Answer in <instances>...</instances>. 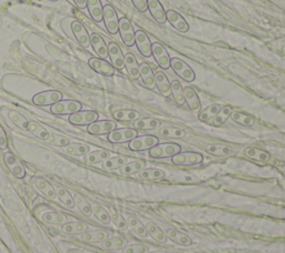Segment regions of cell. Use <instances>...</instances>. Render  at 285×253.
I'll return each instance as SVG.
<instances>
[{
    "label": "cell",
    "mask_w": 285,
    "mask_h": 253,
    "mask_svg": "<svg viewBox=\"0 0 285 253\" xmlns=\"http://www.w3.org/2000/svg\"><path fill=\"white\" fill-rule=\"evenodd\" d=\"M135 45L144 57L148 58L152 56V43H150L147 34L141 29L135 31Z\"/></svg>",
    "instance_id": "obj_15"
},
{
    "label": "cell",
    "mask_w": 285,
    "mask_h": 253,
    "mask_svg": "<svg viewBox=\"0 0 285 253\" xmlns=\"http://www.w3.org/2000/svg\"><path fill=\"white\" fill-rule=\"evenodd\" d=\"M154 77H155L156 87L159 88V90L161 91L162 95L165 96V97H171L172 96L171 82L168 81L165 74L162 73V71H157L154 75Z\"/></svg>",
    "instance_id": "obj_23"
},
{
    "label": "cell",
    "mask_w": 285,
    "mask_h": 253,
    "mask_svg": "<svg viewBox=\"0 0 285 253\" xmlns=\"http://www.w3.org/2000/svg\"><path fill=\"white\" fill-rule=\"evenodd\" d=\"M171 92H172V96L174 97V100H175L179 105H183L185 103L184 89L181 85V82L178 80H173L171 82Z\"/></svg>",
    "instance_id": "obj_39"
},
{
    "label": "cell",
    "mask_w": 285,
    "mask_h": 253,
    "mask_svg": "<svg viewBox=\"0 0 285 253\" xmlns=\"http://www.w3.org/2000/svg\"><path fill=\"white\" fill-rule=\"evenodd\" d=\"M127 244V241L124 238L116 237V238H107L105 241H103V249L105 250H119L125 248Z\"/></svg>",
    "instance_id": "obj_33"
},
{
    "label": "cell",
    "mask_w": 285,
    "mask_h": 253,
    "mask_svg": "<svg viewBox=\"0 0 285 253\" xmlns=\"http://www.w3.org/2000/svg\"><path fill=\"white\" fill-rule=\"evenodd\" d=\"M108 47V57L112 61L113 67L117 70H123L125 68V57L119 46L115 43H109Z\"/></svg>",
    "instance_id": "obj_13"
},
{
    "label": "cell",
    "mask_w": 285,
    "mask_h": 253,
    "mask_svg": "<svg viewBox=\"0 0 285 253\" xmlns=\"http://www.w3.org/2000/svg\"><path fill=\"white\" fill-rule=\"evenodd\" d=\"M107 237H108L107 232H105L103 230H94L85 233L83 237H81V240H83L84 242H88V243H98L106 240Z\"/></svg>",
    "instance_id": "obj_31"
},
{
    "label": "cell",
    "mask_w": 285,
    "mask_h": 253,
    "mask_svg": "<svg viewBox=\"0 0 285 253\" xmlns=\"http://www.w3.org/2000/svg\"><path fill=\"white\" fill-rule=\"evenodd\" d=\"M89 67L94 70V71L104 75V76H113L115 74V68L113 64L105 60L102 58H90L88 61Z\"/></svg>",
    "instance_id": "obj_16"
},
{
    "label": "cell",
    "mask_w": 285,
    "mask_h": 253,
    "mask_svg": "<svg viewBox=\"0 0 285 253\" xmlns=\"http://www.w3.org/2000/svg\"><path fill=\"white\" fill-rule=\"evenodd\" d=\"M133 126L135 129H139V130H153V129H156L161 126V121L153 119V118H145V119L135 120Z\"/></svg>",
    "instance_id": "obj_30"
},
{
    "label": "cell",
    "mask_w": 285,
    "mask_h": 253,
    "mask_svg": "<svg viewBox=\"0 0 285 253\" xmlns=\"http://www.w3.org/2000/svg\"><path fill=\"white\" fill-rule=\"evenodd\" d=\"M135 8L141 11V13H145L148 9V5H147V0H132Z\"/></svg>",
    "instance_id": "obj_56"
},
{
    "label": "cell",
    "mask_w": 285,
    "mask_h": 253,
    "mask_svg": "<svg viewBox=\"0 0 285 253\" xmlns=\"http://www.w3.org/2000/svg\"><path fill=\"white\" fill-rule=\"evenodd\" d=\"M220 104H212L207 107L205 110H203L202 113L199 115V120L201 121H207L209 119H212V118L215 117L218 111L220 110Z\"/></svg>",
    "instance_id": "obj_50"
},
{
    "label": "cell",
    "mask_w": 285,
    "mask_h": 253,
    "mask_svg": "<svg viewBox=\"0 0 285 253\" xmlns=\"http://www.w3.org/2000/svg\"><path fill=\"white\" fill-rule=\"evenodd\" d=\"M98 120V114L92 110L77 111L69 117V122L75 126H89L90 123Z\"/></svg>",
    "instance_id": "obj_7"
},
{
    "label": "cell",
    "mask_w": 285,
    "mask_h": 253,
    "mask_svg": "<svg viewBox=\"0 0 285 253\" xmlns=\"http://www.w3.org/2000/svg\"><path fill=\"white\" fill-rule=\"evenodd\" d=\"M137 137V131L135 129L124 128V129H115L114 131L108 133V141L112 143H124L130 142L133 139Z\"/></svg>",
    "instance_id": "obj_6"
},
{
    "label": "cell",
    "mask_w": 285,
    "mask_h": 253,
    "mask_svg": "<svg viewBox=\"0 0 285 253\" xmlns=\"http://www.w3.org/2000/svg\"><path fill=\"white\" fill-rule=\"evenodd\" d=\"M83 108V104L76 100H60L51 105L50 111L54 115L64 116V115H73L77 111H80Z\"/></svg>",
    "instance_id": "obj_1"
},
{
    "label": "cell",
    "mask_w": 285,
    "mask_h": 253,
    "mask_svg": "<svg viewBox=\"0 0 285 253\" xmlns=\"http://www.w3.org/2000/svg\"><path fill=\"white\" fill-rule=\"evenodd\" d=\"M206 151L208 154L214 155V156H228L232 152V149L228 146H223V144H217V143H212L208 144L206 147Z\"/></svg>",
    "instance_id": "obj_46"
},
{
    "label": "cell",
    "mask_w": 285,
    "mask_h": 253,
    "mask_svg": "<svg viewBox=\"0 0 285 253\" xmlns=\"http://www.w3.org/2000/svg\"><path fill=\"white\" fill-rule=\"evenodd\" d=\"M108 158H110V152L107 150H96L92 152H88V154L85 155L84 157V162L88 164H95L104 162L105 160H107Z\"/></svg>",
    "instance_id": "obj_28"
},
{
    "label": "cell",
    "mask_w": 285,
    "mask_h": 253,
    "mask_svg": "<svg viewBox=\"0 0 285 253\" xmlns=\"http://www.w3.org/2000/svg\"><path fill=\"white\" fill-rule=\"evenodd\" d=\"M103 20L105 22L107 31L112 34H116L118 32V25L119 18L116 10L113 8V6L105 5L103 7Z\"/></svg>",
    "instance_id": "obj_2"
},
{
    "label": "cell",
    "mask_w": 285,
    "mask_h": 253,
    "mask_svg": "<svg viewBox=\"0 0 285 253\" xmlns=\"http://www.w3.org/2000/svg\"><path fill=\"white\" fill-rule=\"evenodd\" d=\"M57 197L59 198L60 201L65 204L67 208L73 209L75 207V199L73 198L71 193L66 189H64V188H59V189L57 190Z\"/></svg>",
    "instance_id": "obj_49"
},
{
    "label": "cell",
    "mask_w": 285,
    "mask_h": 253,
    "mask_svg": "<svg viewBox=\"0 0 285 253\" xmlns=\"http://www.w3.org/2000/svg\"><path fill=\"white\" fill-rule=\"evenodd\" d=\"M87 230V225L83 222H69L61 227V231L66 234H79Z\"/></svg>",
    "instance_id": "obj_37"
},
{
    "label": "cell",
    "mask_w": 285,
    "mask_h": 253,
    "mask_svg": "<svg viewBox=\"0 0 285 253\" xmlns=\"http://www.w3.org/2000/svg\"><path fill=\"white\" fill-rule=\"evenodd\" d=\"M165 234L168 239H171L172 241H174V242H176L184 246H188L193 243V241H192V239L188 237L187 234L179 232L177 230H174V229H168Z\"/></svg>",
    "instance_id": "obj_27"
},
{
    "label": "cell",
    "mask_w": 285,
    "mask_h": 253,
    "mask_svg": "<svg viewBox=\"0 0 285 253\" xmlns=\"http://www.w3.org/2000/svg\"><path fill=\"white\" fill-rule=\"evenodd\" d=\"M116 129V123L110 120H102V121H95L90 123L87 128V131L90 134H96V136H101V134H107L114 131Z\"/></svg>",
    "instance_id": "obj_14"
},
{
    "label": "cell",
    "mask_w": 285,
    "mask_h": 253,
    "mask_svg": "<svg viewBox=\"0 0 285 253\" xmlns=\"http://www.w3.org/2000/svg\"><path fill=\"white\" fill-rule=\"evenodd\" d=\"M166 20L171 23V25L176 29V30L181 32H187L188 31V25L183 17L177 14L174 10L166 11Z\"/></svg>",
    "instance_id": "obj_18"
},
{
    "label": "cell",
    "mask_w": 285,
    "mask_h": 253,
    "mask_svg": "<svg viewBox=\"0 0 285 253\" xmlns=\"http://www.w3.org/2000/svg\"><path fill=\"white\" fill-rule=\"evenodd\" d=\"M127 225H129V227L138 235V237H141V238L147 237L146 227H144L143 223L138 219H136V218L130 216L129 220H127Z\"/></svg>",
    "instance_id": "obj_42"
},
{
    "label": "cell",
    "mask_w": 285,
    "mask_h": 253,
    "mask_svg": "<svg viewBox=\"0 0 285 253\" xmlns=\"http://www.w3.org/2000/svg\"><path fill=\"white\" fill-rule=\"evenodd\" d=\"M244 155L249 159H253V160L258 161H267L270 159V155L267 154L266 151L254 148V147H247V148L244 150Z\"/></svg>",
    "instance_id": "obj_35"
},
{
    "label": "cell",
    "mask_w": 285,
    "mask_h": 253,
    "mask_svg": "<svg viewBox=\"0 0 285 253\" xmlns=\"http://www.w3.org/2000/svg\"><path fill=\"white\" fill-rule=\"evenodd\" d=\"M5 162L7 164V167L15 176L18 179H22L26 174V170L22 166V163L14 156L11 152H6L5 154Z\"/></svg>",
    "instance_id": "obj_17"
},
{
    "label": "cell",
    "mask_w": 285,
    "mask_h": 253,
    "mask_svg": "<svg viewBox=\"0 0 285 253\" xmlns=\"http://www.w3.org/2000/svg\"><path fill=\"white\" fill-rule=\"evenodd\" d=\"M231 118L235 122L240 123V125H242V126L251 127V126L255 125V119H254L252 116L246 115V114H244V113H241V111H232Z\"/></svg>",
    "instance_id": "obj_38"
},
{
    "label": "cell",
    "mask_w": 285,
    "mask_h": 253,
    "mask_svg": "<svg viewBox=\"0 0 285 253\" xmlns=\"http://www.w3.org/2000/svg\"><path fill=\"white\" fill-rule=\"evenodd\" d=\"M124 57H125V68L127 70V73H129L130 77L135 80L141 78V76H139V66L135 56L131 54V52H127Z\"/></svg>",
    "instance_id": "obj_25"
},
{
    "label": "cell",
    "mask_w": 285,
    "mask_h": 253,
    "mask_svg": "<svg viewBox=\"0 0 285 253\" xmlns=\"http://www.w3.org/2000/svg\"><path fill=\"white\" fill-rule=\"evenodd\" d=\"M184 98H185V102L188 104V107L192 111H200L202 105H201V101L199 97H197L195 90L193 88L191 87H186L184 89Z\"/></svg>",
    "instance_id": "obj_24"
},
{
    "label": "cell",
    "mask_w": 285,
    "mask_h": 253,
    "mask_svg": "<svg viewBox=\"0 0 285 253\" xmlns=\"http://www.w3.org/2000/svg\"><path fill=\"white\" fill-rule=\"evenodd\" d=\"M49 2H58V0H49Z\"/></svg>",
    "instance_id": "obj_60"
},
{
    "label": "cell",
    "mask_w": 285,
    "mask_h": 253,
    "mask_svg": "<svg viewBox=\"0 0 285 253\" xmlns=\"http://www.w3.org/2000/svg\"><path fill=\"white\" fill-rule=\"evenodd\" d=\"M68 219V215L59 212H47L43 215V220L47 223H51V225H65Z\"/></svg>",
    "instance_id": "obj_41"
},
{
    "label": "cell",
    "mask_w": 285,
    "mask_h": 253,
    "mask_svg": "<svg viewBox=\"0 0 285 253\" xmlns=\"http://www.w3.org/2000/svg\"><path fill=\"white\" fill-rule=\"evenodd\" d=\"M146 230L148 231L149 235L152 237L154 240H156L157 242L161 243H166L167 241V237L166 234L161 230V228L159 226H156L155 223L153 222H148L146 225Z\"/></svg>",
    "instance_id": "obj_36"
},
{
    "label": "cell",
    "mask_w": 285,
    "mask_h": 253,
    "mask_svg": "<svg viewBox=\"0 0 285 253\" xmlns=\"http://www.w3.org/2000/svg\"><path fill=\"white\" fill-rule=\"evenodd\" d=\"M29 132H31L34 136H36L37 138L42 139V140H47L49 137V132L46 130L44 127H42L37 122H34V121H29V129H28Z\"/></svg>",
    "instance_id": "obj_45"
},
{
    "label": "cell",
    "mask_w": 285,
    "mask_h": 253,
    "mask_svg": "<svg viewBox=\"0 0 285 253\" xmlns=\"http://www.w3.org/2000/svg\"><path fill=\"white\" fill-rule=\"evenodd\" d=\"M159 138L154 136H142V137H136L130 141L129 147L130 149L133 151H143L147 149H152L153 147L159 144Z\"/></svg>",
    "instance_id": "obj_9"
},
{
    "label": "cell",
    "mask_w": 285,
    "mask_h": 253,
    "mask_svg": "<svg viewBox=\"0 0 285 253\" xmlns=\"http://www.w3.org/2000/svg\"><path fill=\"white\" fill-rule=\"evenodd\" d=\"M8 116H9V119L15 126L20 128L21 130L28 131L29 121L21 114L17 113V111H15V110H8Z\"/></svg>",
    "instance_id": "obj_34"
},
{
    "label": "cell",
    "mask_w": 285,
    "mask_h": 253,
    "mask_svg": "<svg viewBox=\"0 0 285 253\" xmlns=\"http://www.w3.org/2000/svg\"><path fill=\"white\" fill-rule=\"evenodd\" d=\"M90 46L92 49L97 54L98 58H102L106 60L108 57V47L105 44L104 39L98 33H91L90 34Z\"/></svg>",
    "instance_id": "obj_19"
},
{
    "label": "cell",
    "mask_w": 285,
    "mask_h": 253,
    "mask_svg": "<svg viewBox=\"0 0 285 253\" xmlns=\"http://www.w3.org/2000/svg\"><path fill=\"white\" fill-rule=\"evenodd\" d=\"M148 10L150 15L153 16V18L159 23H165L166 20V13L163 6L159 0H147Z\"/></svg>",
    "instance_id": "obj_20"
},
{
    "label": "cell",
    "mask_w": 285,
    "mask_h": 253,
    "mask_svg": "<svg viewBox=\"0 0 285 253\" xmlns=\"http://www.w3.org/2000/svg\"><path fill=\"white\" fill-rule=\"evenodd\" d=\"M79 9H85L87 7V0H74Z\"/></svg>",
    "instance_id": "obj_58"
},
{
    "label": "cell",
    "mask_w": 285,
    "mask_h": 253,
    "mask_svg": "<svg viewBox=\"0 0 285 253\" xmlns=\"http://www.w3.org/2000/svg\"><path fill=\"white\" fill-rule=\"evenodd\" d=\"M171 68L174 70L177 76H179L185 81L192 82L195 80V74L187 63L183 61L182 59L173 58L171 59Z\"/></svg>",
    "instance_id": "obj_3"
},
{
    "label": "cell",
    "mask_w": 285,
    "mask_h": 253,
    "mask_svg": "<svg viewBox=\"0 0 285 253\" xmlns=\"http://www.w3.org/2000/svg\"><path fill=\"white\" fill-rule=\"evenodd\" d=\"M152 56L159 63V66L163 69H168L171 67V58L168 55L167 50L163 47L160 43H154L152 44Z\"/></svg>",
    "instance_id": "obj_11"
},
{
    "label": "cell",
    "mask_w": 285,
    "mask_h": 253,
    "mask_svg": "<svg viewBox=\"0 0 285 253\" xmlns=\"http://www.w3.org/2000/svg\"><path fill=\"white\" fill-rule=\"evenodd\" d=\"M118 32L120 33L121 40L129 47L135 45V31H134L132 22L127 18H120L118 25Z\"/></svg>",
    "instance_id": "obj_10"
},
{
    "label": "cell",
    "mask_w": 285,
    "mask_h": 253,
    "mask_svg": "<svg viewBox=\"0 0 285 253\" xmlns=\"http://www.w3.org/2000/svg\"><path fill=\"white\" fill-rule=\"evenodd\" d=\"M161 136L166 138H183L185 136V131L181 128L176 127H165L161 129Z\"/></svg>",
    "instance_id": "obj_48"
},
{
    "label": "cell",
    "mask_w": 285,
    "mask_h": 253,
    "mask_svg": "<svg viewBox=\"0 0 285 253\" xmlns=\"http://www.w3.org/2000/svg\"><path fill=\"white\" fill-rule=\"evenodd\" d=\"M34 184L39 190V192L46 198L54 200L57 197V193L54 189V187H52L47 180L42 179V178H36L34 180Z\"/></svg>",
    "instance_id": "obj_22"
},
{
    "label": "cell",
    "mask_w": 285,
    "mask_h": 253,
    "mask_svg": "<svg viewBox=\"0 0 285 253\" xmlns=\"http://www.w3.org/2000/svg\"><path fill=\"white\" fill-rule=\"evenodd\" d=\"M46 141L54 146H58V147H66L67 144L71 143L67 138L62 137V136H58V134H50V133H49L48 139Z\"/></svg>",
    "instance_id": "obj_54"
},
{
    "label": "cell",
    "mask_w": 285,
    "mask_h": 253,
    "mask_svg": "<svg viewBox=\"0 0 285 253\" xmlns=\"http://www.w3.org/2000/svg\"><path fill=\"white\" fill-rule=\"evenodd\" d=\"M64 151L69 156H85L90 152V148L84 143H69L64 147Z\"/></svg>",
    "instance_id": "obj_29"
},
{
    "label": "cell",
    "mask_w": 285,
    "mask_h": 253,
    "mask_svg": "<svg viewBox=\"0 0 285 253\" xmlns=\"http://www.w3.org/2000/svg\"><path fill=\"white\" fill-rule=\"evenodd\" d=\"M62 100V93L57 90H48L39 92L37 95H35L33 98V102L39 105V107H44V105H52L54 103Z\"/></svg>",
    "instance_id": "obj_5"
},
{
    "label": "cell",
    "mask_w": 285,
    "mask_h": 253,
    "mask_svg": "<svg viewBox=\"0 0 285 253\" xmlns=\"http://www.w3.org/2000/svg\"><path fill=\"white\" fill-rule=\"evenodd\" d=\"M113 117L119 121H135L141 118V114L135 110H117L113 114Z\"/></svg>",
    "instance_id": "obj_32"
},
{
    "label": "cell",
    "mask_w": 285,
    "mask_h": 253,
    "mask_svg": "<svg viewBox=\"0 0 285 253\" xmlns=\"http://www.w3.org/2000/svg\"><path fill=\"white\" fill-rule=\"evenodd\" d=\"M75 204H77V207L80 210V212L83 213L84 215L90 216L92 214V210H91L90 204L87 202L83 197L76 196V198H75Z\"/></svg>",
    "instance_id": "obj_52"
},
{
    "label": "cell",
    "mask_w": 285,
    "mask_h": 253,
    "mask_svg": "<svg viewBox=\"0 0 285 253\" xmlns=\"http://www.w3.org/2000/svg\"><path fill=\"white\" fill-rule=\"evenodd\" d=\"M8 147V140H7V136H6V133L4 131L3 127L0 126V149H7Z\"/></svg>",
    "instance_id": "obj_57"
},
{
    "label": "cell",
    "mask_w": 285,
    "mask_h": 253,
    "mask_svg": "<svg viewBox=\"0 0 285 253\" xmlns=\"http://www.w3.org/2000/svg\"><path fill=\"white\" fill-rule=\"evenodd\" d=\"M172 161L178 166H194L203 161V156L197 152H178L172 157Z\"/></svg>",
    "instance_id": "obj_8"
},
{
    "label": "cell",
    "mask_w": 285,
    "mask_h": 253,
    "mask_svg": "<svg viewBox=\"0 0 285 253\" xmlns=\"http://www.w3.org/2000/svg\"><path fill=\"white\" fill-rule=\"evenodd\" d=\"M178 152H181V147L176 143H162L156 144L152 149H149V156L161 159V158H167L173 157L177 155Z\"/></svg>",
    "instance_id": "obj_4"
},
{
    "label": "cell",
    "mask_w": 285,
    "mask_h": 253,
    "mask_svg": "<svg viewBox=\"0 0 285 253\" xmlns=\"http://www.w3.org/2000/svg\"><path fill=\"white\" fill-rule=\"evenodd\" d=\"M87 9L92 20L101 22L103 20V6L101 0H87Z\"/></svg>",
    "instance_id": "obj_26"
},
{
    "label": "cell",
    "mask_w": 285,
    "mask_h": 253,
    "mask_svg": "<svg viewBox=\"0 0 285 253\" xmlns=\"http://www.w3.org/2000/svg\"><path fill=\"white\" fill-rule=\"evenodd\" d=\"M232 111L233 110H232L230 105H225V107L220 108V110L213 118V125H215V126L223 125V123L228 120V118L231 117Z\"/></svg>",
    "instance_id": "obj_47"
},
{
    "label": "cell",
    "mask_w": 285,
    "mask_h": 253,
    "mask_svg": "<svg viewBox=\"0 0 285 253\" xmlns=\"http://www.w3.org/2000/svg\"><path fill=\"white\" fill-rule=\"evenodd\" d=\"M147 252H148V248L146 245L133 244V245L125 246L121 253H147Z\"/></svg>",
    "instance_id": "obj_55"
},
{
    "label": "cell",
    "mask_w": 285,
    "mask_h": 253,
    "mask_svg": "<svg viewBox=\"0 0 285 253\" xmlns=\"http://www.w3.org/2000/svg\"><path fill=\"white\" fill-rule=\"evenodd\" d=\"M139 76L144 82V85L146 86L148 89H155L156 84H155V77L154 74L150 69L149 64L146 62H142L139 64Z\"/></svg>",
    "instance_id": "obj_21"
},
{
    "label": "cell",
    "mask_w": 285,
    "mask_h": 253,
    "mask_svg": "<svg viewBox=\"0 0 285 253\" xmlns=\"http://www.w3.org/2000/svg\"><path fill=\"white\" fill-rule=\"evenodd\" d=\"M139 178L145 180H161L165 178V172L161 169H143L139 171Z\"/></svg>",
    "instance_id": "obj_44"
},
{
    "label": "cell",
    "mask_w": 285,
    "mask_h": 253,
    "mask_svg": "<svg viewBox=\"0 0 285 253\" xmlns=\"http://www.w3.org/2000/svg\"><path fill=\"white\" fill-rule=\"evenodd\" d=\"M125 163H127V159L125 157H110L103 162L102 168L105 170H116L120 169Z\"/></svg>",
    "instance_id": "obj_40"
},
{
    "label": "cell",
    "mask_w": 285,
    "mask_h": 253,
    "mask_svg": "<svg viewBox=\"0 0 285 253\" xmlns=\"http://www.w3.org/2000/svg\"><path fill=\"white\" fill-rule=\"evenodd\" d=\"M145 168V162L142 160H137V161H133V162H129L125 163L123 167L120 168V173L121 174H134L137 173L139 171Z\"/></svg>",
    "instance_id": "obj_43"
},
{
    "label": "cell",
    "mask_w": 285,
    "mask_h": 253,
    "mask_svg": "<svg viewBox=\"0 0 285 253\" xmlns=\"http://www.w3.org/2000/svg\"><path fill=\"white\" fill-rule=\"evenodd\" d=\"M91 210H92V213L96 215L97 219L101 222L105 223V225H108L110 222L109 213L103 207H101V205H94V207H91Z\"/></svg>",
    "instance_id": "obj_53"
},
{
    "label": "cell",
    "mask_w": 285,
    "mask_h": 253,
    "mask_svg": "<svg viewBox=\"0 0 285 253\" xmlns=\"http://www.w3.org/2000/svg\"><path fill=\"white\" fill-rule=\"evenodd\" d=\"M110 220H112L115 226L117 227L120 231H126L127 229H129V225H127V222L125 221V219L123 216H121L119 213L116 212L115 210L110 209Z\"/></svg>",
    "instance_id": "obj_51"
},
{
    "label": "cell",
    "mask_w": 285,
    "mask_h": 253,
    "mask_svg": "<svg viewBox=\"0 0 285 253\" xmlns=\"http://www.w3.org/2000/svg\"><path fill=\"white\" fill-rule=\"evenodd\" d=\"M147 253H166L164 251H154V252H147Z\"/></svg>",
    "instance_id": "obj_59"
},
{
    "label": "cell",
    "mask_w": 285,
    "mask_h": 253,
    "mask_svg": "<svg viewBox=\"0 0 285 253\" xmlns=\"http://www.w3.org/2000/svg\"><path fill=\"white\" fill-rule=\"evenodd\" d=\"M72 30L74 37L76 38L78 44L84 47V48H88L90 46V34L87 32L85 26L78 20H73L72 21Z\"/></svg>",
    "instance_id": "obj_12"
}]
</instances>
